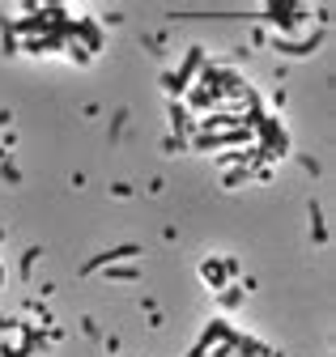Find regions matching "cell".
Here are the masks:
<instances>
[]
</instances>
